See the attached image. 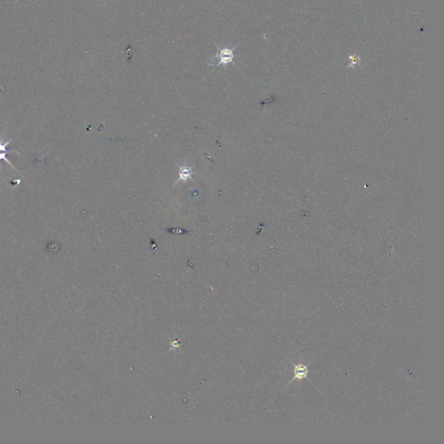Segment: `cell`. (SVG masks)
<instances>
[{
	"instance_id": "obj_2",
	"label": "cell",
	"mask_w": 444,
	"mask_h": 444,
	"mask_svg": "<svg viewBox=\"0 0 444 444\" xmlns=\"http://www.w3.org/2000/svg\"><path fill=\"white\" fill-rule=\"evenodd\" d=\"M291 363L293 364V366H294V369H293V375H294V377H293V379L291 380L290 383H292L294 380H302L304 378H307V376H308V374H309V370H308V365H309V363L308 364H302V363H300V364H294V363H292V361H291Z\"/></svg>"
},
{
	"instance_id": "obj_4",
	"label": "cell",
	"mask_w": 444,
	"mask_h": 444,
	"mask_svg": "<svg viewBox=\"0 0 444 444\" xmlns=\"http://www.w3.org/2000/svg\"><path fill=\"white\" fill-rule=\"evenodd\" d=\"M179 168H180V171H179V177L178 179L176 180V182H175V183L181 182V181L186 182L187 180L191 179L193 174H194L192 171L193 167H191V166L179 165Z\"/></svg>"
},
{
	"instance_id": "obj_3",
	"label": "cell",
	"mask_w": 444,
	"mask_h": 444,
	"mask_svg": "<svg viewBox=\"0 0 444 444\" xmlns=\"http://www.w3.org/2000/svg\"><path fill=\"white\" fill-rule=\"evenodd\" d=\"M10 141H3L2 140H0V162L3 160L4 162H7L9 165L11 166L12 168H15V170H17V168L14 167V165H12L11 163H10V161H9V159L7 158V156L9 154H12V153H17V154H19L18 152L14 151V150H9V145H10Z\"/></svg>"
},
{
	"instance_id": "obj_1",
	"label": "cell",
	"mask_w": 444,
	"mask_h": 444,
	"mask_svg": "<svg viewBox=\"0 0 444 444\" xmlns=\"http://www.w3.org/2000/svg\"><path fill=\"white\" fill-rule=\"evenodd\" d=\"M234 49H230V48H224L222 50H219L218 53L216 57H213L212 60L209 63V65L212 66H217L221 64H227L233 62V54Z\"/></svg>"
}]
</instances>
